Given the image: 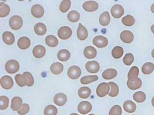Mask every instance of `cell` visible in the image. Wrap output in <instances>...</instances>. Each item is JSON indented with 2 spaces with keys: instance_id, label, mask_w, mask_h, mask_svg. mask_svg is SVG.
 Listing matches in <instances>:
<instances>
[{
  "instance_id": "e575fe53",
  "label": "cell",
  "mask_w": 154,
  "mask_h": 115,
  "mask_svg": "<svg viewBox=\"0 0 154 115\" xmlns=\"http://www.w3.org/2000/svg\"><path fill=\"white\" fill-rule=\"evenodd\" d=\"M10 13V7L7 4L2 2L0 3V17H5Z\"/></svg>"
},
{
  "instance_id": "5b68a950",
  "label": "cell",
  "mask_w": 154,
  "mask_h": 115,
  "mask_svg": "<svg viewBox=\"0 0 154 115\" xmlns=\"http://www.w3.org/2000/svg\"><path fill=\"white\" fill-rule=\"evenodd\" d=\"M0 84L1 87L6 90L11 89L14 85V81L9 75L2 76L0 79Z\"/></svg>"
},
{
  "instance_id": "9c48e42d",
  "label": "cell",
  "mask_w": 154,
  "mask_h": 115,
  "mask_svg": "<svg viewBox=\"0 0 154 115\" xmlns=\"http://www.w3.org/2000/svg\"><path fill=\"white\" fill-rule=\"evenodd\" d=\"M93 44L98 48H104L108 44V40L105 36H95L93 39Z\"/></svg>"
},
{
  "instance_id": "8d00e7d4",
  "label": "cell",
  "mask_w": 154,
  "mask_h": 115,
  "mask_svg": "<svg viewBox=\"0 0 154 115\" xmlns=\"http://www.w3.org/2000/svg\"><path fill=\"white\" fill-rule=\"evenodd\" d=\"M98 79L97 75H88L84 76L80 79V82L83 85H87L90 84L92 82H95Z\"/></svg>"
},
{
  "instance_id": "60d3db41",
  "label": "cell",
  "mask_w": 154,
  "mask_h": 115,
  "mask_svg": "<svg viewBox=\"0 0 154 115\" xmlns=\"http://www.w3.org/2000/svg\"><path fill=\"white\" fill-rule=\"evenodd\" d=\"M15 81L17 84L20 87H24L26 85V80L23 74H18L15 76Z\"/></svg>"
},
{
  "instance_id": "7a4b0ae2",
  "label": "cell",
  "mask_w": 154,
  "mask_h": 115,
  "mask_svg": "<svg viewBox=\"0 0 154 115\" xmlns=\"http://www.w3.org/2000/svg\"><path fill=\"white\" fill-rule=\"evenodd\" d=\"M19 67L20 65L19 62L14 59H11L8 60L5 64L6 72L9 74H14L18 72Z\"/></svg>"
},
{
  "instance_id": "4dcf8cb0",
  "label": "cell",
  "mask_w": 154,
  "mask_h": 115,
  "mask_svg": "<svg viewBox=\"0 0 154 115\" xmlns=\"http://www.w3.org/2000/svg\"><path fill=\"white\" fill-rule=\"evenodd\" d=\"M67 17L69 22H76L79 20L80 18V15L76 10H72L68 13Z\"/></svg>"
},
{
  "instance_id": "f5cc1de1",
  "label": "cell",
  "mask_w": 154,
  "mask_h": 115,
  "mask_svg": "<svg viewBox=\"0 0 154 115\" xmlns=\"http://www.w3.org/2000/svg\"><path fill=\"white\" fill-rule=\"evenodd\" d=\"M94 115V114H90V115Z\"/></svg>"
},
{
  "instance_id": "30bf717a",
  "label": "cell",
  "mask_w": 154,
  "mask_h": 115,
  "mask_svg": "<svg viewBox=\"0 0 154 115\" xmlns=\"http://www.w3.org/2000/svg\"><path fill=\"white\" fill-rule=\"evenodd\" d=\"M111 13L114 18L119 19L124 13V7L119 4H116L111 9Z\"/></svg>"
},
{
  "instance_id": "d590c367",
  "label": "cell",
  "mask_w": 154,
  "mask_h": 115,
  "mask_svg": "<svg viewBox=\"0 0 154 115\" xmlns=\"http://www.w3.org/2000/svg\"><path fill=\"white\" fill-rule=\"evenodd\" d=\"M124 54V50L121 46H116L113 48L112 51V57L115 59H119L122 57Z\"/></svg>"
},
{
  "instance_id": "2e32d148",
  "label": "cell",
  "mask_w": 154,
  "mask_h": 115,
  "mask_svg": "<svg viewBox=\"0 0 154 115\" xmlns=\"http://www.w3.org/2000/svg\"><path fill=\"white\" fill-rule=\"evenodd\" d=\"M88 35L87 29L81 23H80L77 31L78 39L80 40H84L88 37Z\"/></svg>"
},
{
  "instance_id": "ee69618b",
  "label": "cell",
  "mask_w": 154,
  "mask_h": 115,
  "mask_svg": "<svg viewBox=\"0 0 154 115\" xmlns=\"http://www.w3.org/2000/svg\"><path fill=\"white\" fill-rule=\"evenodd\" d=\"M134 61V56L131 53H128L123 58V62L126 66H130Z\"/></svg>"
},
{
  "instance_id": "6da1fadb",
  "label": "cell",
  "mask_w": 154,
  "mask_h": 115,
  "mask_svg": "<svg viewBox=\"0 0 154 115\" xmlns=\"http://www.w3.org/2000/svg\"><path fill=\"white\" fill-rule=\"evenodd\" d=\"M9 26L14 30H19L23 25V19L20 16L17 15L13 16L9 20Z\"/></svg>"
},
{
  "instance_id": "74e56055",
  "label": "cell",
  "mask_w": 154,
  "mask_h": 115,
  "mask_svg": "<svg viewBox=\"0 0 154 115\" xmlns=\"http://www.w3.org/2000/svg\"><path fill=\"white\" fill-rule=\"evenodd\" d=\"M57 108L53 105H49L44 109V115H57Z\"/></svg>"
},
{
  "instance_id": "f907efd6",
  "label": "cell",
  "mask_w": 154,
  "mask_h": 115,
  "mask_svg": "<svg viewBox=\"0 0 154 115\" xmlns=\"http://www.w3.org/2000/svg\"><path fill=\"white\" fill-rule=\"evenodd\" d=\"M151 54H152V57L154 58V49H153V50L152 51V53H151Z\"/></svg>"
},
{
  "instance_id": "cb8c5ba5",
  "label": "cell",
  "mask_w": 154,
  "mask_h": 115,
  "mask_svg": "<svg viewBox=\"0 0 154 115\" xmlns=\"http://www.w3.org/2000/svg\"><path fill=\"white\" fill-rule=\"evenodd\" d=\"M34 31L36 35L42 36L45 35L47 32L46 26L42 22H38L35 24Z\"/></svg>"
},
{
  "instance_id": "f546056e",
  "label": "cell",
  "mask_w": 154,
  "mask_h": 115,
  "mask_svg": "<svg viewBox=\"0 0 154 115\" xmlns=\"http://www.w3.org/2000/svg\"><path fill=\"white\" fill-rule=\"evenodd\" d=\"M141 70L144 74L148 75L151 74L154 70V63L151 62H147L144 63L141 68Z\"/></svg>"
},
{
  "instance_id": "f35d334b",
  "label": "cell",
  "mask_w": 154,
  "mask_h": 115,
  "mask_svg": "<svg viewBox=\"0 0 154 115\" xmlns=\"http://www.w3.org/2000/svg\"><path fill=\"white\" fill-rule=\"evenodd\" d=\"M71 1L70 0H63L60 5V10L61 12L65 13L70 9Z\"/></svg>"
},
{
  "instance_id": "83f0119b",
  "label": "cell",
  "mask_w": 154,
  "mask_h": 115,
  "mask_svg": "<svg viewBox=\"0 0 154 115\" xmlns=\"http://www.w3.org/2000/svg\"><path fill=\"white\" fill-rule=\"evenodd\" d=\"M123 108L126 112L133 113L134 112H135V111L136 109V105L132 101H126L124 103Z\"/></svg>"
},
{
  "instance_id": "b9f144b4",
  "label": "cell",
  "mask_w": 154,
  "mask_h": 115,
  "mask_svg": "<svg viewBox=\"0 0 154 115\" xmlns=\"http://www.w3.org/2000/svg\"><path fill=\"white\" fill-rule=\"evenodd\" d=\"M139 74V69L137 66H133L129 70L128 74V79L138 77Z\"/></svg>"
},
{
  "instance_id": "d6a6232c",
  "label": "cell",
  "mask_w": 154,
  "mask_h": 115,
  "mask_svg": "<svg viewBox=\"0 0 154 115\" xmlns=\"http://www.w3.org/2000/svg\"><path fill=\"white\" fill-rule=\"evenodd\" d=\"M108 84L111 87L110 92L109 94V96H110L112 97H116L119 93V86L115 82H109Z\"/></svg>"
},
{
  "instance_id": "ab89813d",
  "label": "cell",
  "mask_w": 154,
  "mask_h": 115,
  "mask_svg": "<svg viewBox=\"0 0 154 115\" xmlns=\"http://www.w3.org/2000/svg\"><path fill=\"white\" fill-rule=\"evenodd\" d=\"M23 75L26 80V85L27 86H32L34 84V79L32 75L29 72H24Z\"/></svg>"
},
{
  "instance_id": "681fc988",
  "label": "cell",
  "mask_w": 154,
  "mask_h": 115,
  "mask_svg": "<svg viewBox=\"0 0 154 115\" xmlns=\"http://www.w3.org/2000/svg\"><path fill=\"white\" fill-rule=\"evenodd\" d=\"M152 106L154 108V97L152 98Z\"/></svg>"
},
{
  "instance_id": "7c38bea8",
  "label": "cell",
  "mask_w": 154,
  "mask_h": 115,
  "mask_svg": "<svg viewBox=\"0 0 154 115\" xmlns=\"http://www.w3.org/2000/svg\"><path fill=\"white\" fill-rule=\"evenodd\" d=\"M99 7V5L96 1H88L85 2L83 5V7L84 10L87 12H94L97 10Z\"/></svg>"
},
{
  "instance_id": "ffe728a7",
  "label": "cell",
  "mask_w": 154,
  "mask_h": 115,
  "mask_svg": "<svg viewBox=\"0 0 154 115\" xmlns=\"http://www.w3.org/2000/svg\"><path fill=\"white\" fill-rule=\"evenodd\" d=\"M2 37L4 42L7 45H12L14 43L15 40L14 35L11 32H4L2 34Z\"/></svg>"
},
{
  "instance_id": "4fadbf2b",
  "label": "cell",
  "mask_w": 154,
  "mask_h": 115,
  "mask_svg": "<svg viewBox=\"0 0 154 115\" xmlns=\"http://www.w3.org/2000/svg\"><path fill=\"white\" fill-rule=\"evenodd\" d=\"M85 69L90 73H97L100 69V66L97 61H89L85 64Z\"/></svg>"
},
{
  "instance_id": "603a6c76",
  "label": "cell",
  "mask_w": 154,
  "mask_h": 115,
  "mask_svg": "<svg viewBox=\"0 0 154 115\" xmlns=\"http://www.w3.org/2000/svg\"><path fill=\"white\" fill-rule=\"evenodd\" d=\"M99 23L102 26H107L110 24V16L108 12H105L99 16Z\"/></svg>"
},
{
  "instance_id": "484cf974",
  "label": "cell",
  "mask_w": 154,
  "mask_h": 115,
  "mask_svg": "<svg viewBox=\"0 0 154 115\" xmlns=\"http://www.w3.org/2000/svg\"><path fill=\"white\" fill-rule=\"evenodd\" d=\"M63 66L60 62H55L53 63L50 66V71L56 75L61 74L63 72Z\"/></svg>"
},
{
  "instance_id": "d6986e66",
  "label": "cell",
  "mask_w": 154,
  "mask_h": 115,
  "mask_svg": "<svg viewBox=\"0 0 154 115\" xmlns=\"http://www.w3.org/2000/svg\"><path fill=\"white\" fill-rule=\"evenodd\" d=\"M97 55V50L92 46H87L84 50V57L87 59H93Z\"/></svg>"
},
{
  "instance_id": "8992f818",
  "label": "cell",
  "mask_w": 154,
  "mask_h": 115,
  "mask_svg": "<svg viewBox=\"0 0 154 115\" xmlns=\"http://www.w3.org/2000/svg\"><path fill=\"white\" fill-rule=\"evenodd\" d=\"M82 74L80 68L77 66H72L68 69V75L69 78L72 79H76L80 77Z\"/></svg>"
},
{
  "instance_id": "ac0fdd59",
  "label": "cell",
  "mask_w": 154,
  "mask_h": 115,
  "mask_svg": "<svg viewBox=\"0 0 154 115\" xmlns=\"http://www.w3.org/2000/svg\"><path fill=\"white\" fill-rule=\"evenodd\" d=\"M31 45V40L30 39L26 36H23L17 41V46L19 49L21 50L27 49Z\"/></svg>"
},
{
  "instance_id": "816d5d0a",
  "label": "cell",
  "mask_w": 154,
  "mask_h": 115,
  "mask_svg": "<svg viewBox=\"0 0 154 115\" xmlns=\"http://www.w3.org/2000/svg\"><path fill=\"white\" fill-rule=\"evenodd\" d=\"M70 115H79L77 114H75V113H73V114H71Z\"/></svg>"
},
{
  "instance_id": "3957f363",
  "label": "cell",
  "mask_w": 154,
  "mask_h": 115,
  "mask_svg": "<svg viewBox=\"0 0 154 115\" xmlns=\"http://www.w3.org/2000/svg\"><path fill=\"white\" fill-rule=\"evenodd\" d=\"M110 90V85L108 83L102 82L97 88V94L99 97H103L109 93Z\"/></svg>"
},
{
  "instance_id": "836d02e7",
  "label": "cell",
  "mask_w": 154,
  "mask_h": 115,
  "mask_svg": "<svg viewBox=\"0 0 154 115\" xmlns=\"http://www.w3.org/2000/svg\"><path fill=\"white\" fill-rule=\"evenodd\" d=\"M133 100L138 103H142L146 99V95L143 92H137L133 94Z\"/></svg>"
},
{
  "instance_id": "e0dca14e",
  "label": "cell",
  "mask_w": 154,
  "mask_h": 115,
  "mask_svg": "<svg viewBox=\"0 0 154 115\" xmlns=\"http://www.w3.org/2000/svg\"><path fill=\"white\" fill-rule=\"evenodd\" d=\"M33 55L36 58H41L46 54V49L42 45H37L33 49Z\"/></svg>"
},
{
  "instance_id": "52a82bcc",
  "label": "cell",
  "mask_w": 154,
  "mask_h": 115,
  "mask_svg": "<svg viewBox=\"0 0 154 115\" xmlns=\"http://www.w3.org/2000/svg\"><path fill=\"white\" fill-rule=\"evenodd\" d=\"M72 29L66 26L62 27L58 31V36L63 40H66L69 39L72 36Z\"/></svg>"
},
{
  "instance_id": "bcb514c9",
  "label": "cell",
  "mask_w": 154,
  "mask_h": 115,
  "mask_svg": "<svg viewBox=\"0 0 154 115\" xmlns=\"http://www.w3.org/2000/svg\"><path fill=\"white\" fill-rule=\"evenodd\" d=\"M29 111V106L27 104H23L21 106V108L17 111L19 115H24L28 114Z\"/></svg>"
},
{
  "instance_id": "f6af8a7d",
  "label": "cell",
  "mask_w": 154,
  "mask_h": 115,
  "mask_svg": "<svg viewBox=\"0 0 154 115\" xmlns=\"http://www.w3.org/2000/svg\"><path fill=\"white\" fill-rule=\"evenodd\" d=\"M122 114V109L119 105H114L110 109L109 112V115H121Z\"/></svg>"
},
{
  "instance_id": "7bdbcfd3",
  "label": "cell",
  "mask_w": 154,
  "mask_h": 115,
  "mask_svg": "<svg viewBox=\"0 0 154 115\" xmlns=\"http://www.w3.org/2000/svg\"><path fill=\"white\" fill-rule=\"evenodd\" d=\"M9 105V99L7 96H0V109L4 110L8 107Z\"/></svg>"
},
{
  "instance_id": "5bb4252c",
  "label": "cell",
  "mask_w": 154,
  "mask_h": 115,
  "mask_svg": "<svg viewBox=\"0 0 154 115\" xmlns=\"http://www.w3.org/2000/svg\"><path fill=\"white\" fill-rule=\"evenodd\" d=\"M121 40L125 43H131L133 42L134 35L133 33L130 31H124L120 34Z\"/></svg>"
},
{
  "instance_id": "44dd1931",
  "label": "cell",
  "mask_w": 154,
  "mask_h": 115,
  "mask_svg": "<svg viewBox=\"0 0 154 115\" xmlns=\"http://www.w3.org/2000/svg\"><path fill=\"white\" fill-rule=\"evenodd\" d=\"M23 101L19 97H14L11 101V109L14 111H18L22 106Z\"/></svg>"
},
{
  "instance_id": "7dc6e473",
  "label": "cell",
  "mask_w": 154,
  "mask_h": 115,
  "mask_svg": "<svg viewBox=\"0 0 154 115\" xmlns=\"http://www.w3.org/2000/svg\"><path fill=\"white\" fill-rule=\"evenodd\" d=\"M151 10L153 13H154V3L151 7Z\"/></svg>"
},
{
  "instance_id": "4316f807",
  "label": "cell",
  "mask_w": 154,
  "mask_h": 115,
  "mask_svg": "<svg viewBox=\"0 0 154 115\" xmlns=\"http://www.w3.org/2000/svg\"><path fill=\"white\" fill-rule=\"evenodd\" d=\"M70 57V52L66 49H63L59 51L57 54L58 59L61 62H65L68 60Z\"/></svg>"
},
{
  "instance_id": "ba28073f",
  "label": "cell",
  "mask_w": 154,
  "mask_h": 115,
  "mask_svg": "<svg viewBox=\"0 0 154 115\" xmlns=\"http://www.w3.org/2000/svg\"><path fill=\"white\" fill-rule=\"evenodd\" d=\"M141 85L142 81L138 77L128 79L127 81V86L128 88L132 90L139 89Z\"/></svg>"
},
{
  "instance_id": "1f68e13d",
  "label": "cell",
  "mask_w": 154,
  "mask_h": 115,
  "mask_svg": "<svg viewBox=\"0 0 154 115\" xmlns=\"http://www.w3.org/2000/svg\"><path fill=\"white\" fill-rule=\"evenodd\" d=\"M122 22L124 25L127 27H131L135 23V19L132 15H126L122 19Z\"/></svg>"
},
{
  "instance_id": "7402d4cb",
  "label": "cell",
  "mask_w": 154,
  "mask_h": 115,
  "mask_svg": "<svg viewBox=\"0 0 154 115\" xmlns=\"http://www.w3.org/2000/svg\"><path fill=\"white\" fill-rule=\"evenodd\" d=\"M91 94V90L90 88L87 86H83L79 89L78 91L79 96L83 99H88Z\"/></svg>"
},
{
  "instance_id": "f1b7e54d",
  "label": "cell",
  "mask_w": 154,
  "mask_h": 115,
  "mask_svg": "<svg viewBox=\"0 0 154 115\" xmlns=\"http://www.w3.org/2000/svg\"><path fill=\"white\" fill-rule=\"evenodd\" d=\"M45 42L50 47H56L58 44V40L56 36L50 35L46 37Z\"/></svg>"
},
{
  "instance_id": "c3c4849f",
  "label": "cell",
  "mask_w": 154,
  "mask_h": 115,
  "mask_svg": "<svg viewBox=\"0 0 154 115\" xmlns=\"http://www.w3.org/2000/svg\"><path fill=\"white\" fill-rule=\"evenodd\" d=\"M151 30L152 31V32L154 34V24H153L151 27Z\"/></svg>"
},
{
  "instance_id": "9a60e30c",
  "label": "cell",
  "mask_w": 154,
  "mask_h": 115,
  "mask_svg": "<svg viewBox=\"0 0 154 115\" xmlns=\"http://www.w3.org/2000/svg\"><path fill=\"white\" fill-rule=\"evenodd\" d=\"M67 101V97L65 94L58 93L54 97V102L58 106H63Z\"/></svg>"
},
{
  "instance_id": "8fae6325",
  "label": "cell",
  "mask_w": 154,
  "mask_h": 115,
  "mask_svg": "<svg viewBox=\"0 0 154 115\" xmlns=\"http://www.w3.org/2000/svg\"><path fill=\"white\" fill-rule=\"evenodd\" d=\"M31 14L36 18L42 17L44 14V9L42 5L39 4H35L33 5L31 9Z\"/></svg>"
},
{
  "instance_id": "d4e9b609",
  "label": "cell",
  "mask_w": 154,
  "mask_h": 115,
  "mask_svg": "<svg viewBox=\"0 0 154 115\" xmlns=\"http://www.w3.org/2000/svg\"><path fill=\"white\" fill-rule=\"evenodd\" d=\"M117 75V72L116 69H106L102 73V77L104 79H112L114 78Z\"/></svg>"
},
{
  "instance_id": "277c9868",
  "label": "cell",
  "mask_w": 154,
  "mask_h": 115,
  "mask_svg": "<svg viewBox=\"0 0 154 115\" xmlns=\"http://www.w3.org/2000/svg\"><path fill=\"white\" fill-rule=\"evenodd\" d=\"M77 110L79 113L83 115H85L91 112L92 105L90 102L88 101H82L77 106Z\"/></svg>"
},
{
  "instance_id": "db71d44e",
  "label": "cell",
  "mask_w": 154,
  "mask_h": 115,
  "mask_svg": "<svg viewBox=\"0 0 154 115\" xmlns=\"http://www.w3.org/2000/svg\"></svg>"
}]
</instances>
